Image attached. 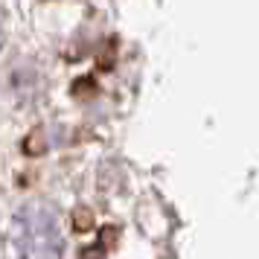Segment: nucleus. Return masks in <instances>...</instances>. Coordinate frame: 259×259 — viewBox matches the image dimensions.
Listing matches in <instances>:
<instances>
[{
    "label": "nucleus",
    "instance_id": "1",
    "mask_svg": "<svg viewBox=\"0 0 259 259\" xmlns=\"http://www.w3.org/2000/svg\"><path fill=\"white\" fill-rule=\"evenodd\" d=\"M15 247L21 259H61L64 233L59 215L47 204H26L15 215Z\"/></svg>",
    "mask_w": 259,
    "mask_h": 259
},
{
    "label": "nucleus",
    "instance_id": "2",
    "mask_svg": "<svg viewBox=\"0 0 259 259\" xmlns=\"http://www.w3.org/2000/svg\"><path fill=\"white\" fill-rule=\"evenodd\" d=\"M88 224H91V215H88L84 210H79V212H76V227H79V230H84Z\"/></svg>",
    "mask_w": 259,
    "mask_h": 259
}]
</instances>
